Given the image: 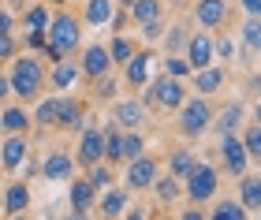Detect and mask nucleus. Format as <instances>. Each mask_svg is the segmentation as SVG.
Masks as SVG:
<instances>
[{"label":"nucleus","mask_w":261,"mask_h":220,"mask_svg":"<svg viewBox=\"0 0 261 220\" xmlns=\"http://www.w3.org/2000/svg\"><path fill=\"white\" fill-rule=\"evenodd\" d=\"M82 123H86V105L75 97H56V123L60 131H82Z\"/></svg>","instance_id":"nucleus-17"},{"label":"nucleus","mask_w":261,"mask_h":220,"mask_svg":"<svg viewBox=\"0 0 261 220\" xmlns=\"http://www.w3.org/2000/svg\"><path fill=\"white\" fill-rule=\"evenodd\" d=\"M11 97V86H8V71H0V105Z\"/></svg>","instance_id":"nucleus-48"},{"label":"nucleus","mask_w":261,"mask_h":220,"mask_svg":"<svg viewBox=\"0 0 261 220\" xmlns=\"http://www.w3.org/2000/svg\"><path fill=\"white\" fill-rule=\"evenodd\" d=\"M30 209V187H27V179H11L8 187H4V213H27Z\"/></svg>","instance_id":"nucleus-25"},{"label":"nucleus","mask_w":261,"mask_h":220,"mask_svg":"<svg viewBox=\"0 0 261 220\" xmlns=\"http://www.w3.org/2000/svg\"><path fill=\"white\" fill-rule=\"evenodd\" d=\"M93 82H97V97L101 101H112L116 97V78H112V71L101 75V78H93Z\"/></svg>","instance_id":"nucleus-41"},{"label":"nucleus","mask_w":261,"mask_h":220,"mask_svg":"<svg viewBox=\"0 0 261 220\" xmlns=\"http://www.w3.org/2000/svg\"><path fill=\"white\" fill-rule=\"evenodd\" d=\"M45 38H49V45H45V60H49V64L64 60V56H71V52H79L82 49V15H79V11H67V8H56L49 15Z\"/></svg>","instance_id":"nucleus-2"},{"label":"nucleus","mask_w":261,"mask_h":220,"mask_svg":"<svg viewBox=\"0 0 261 220\" xmlns=\"http://www.w3.org/2000/svg\"><path fill=\"white\" fill-rule=\"evenodd\" d=\"M45 60L34 52H15L8 60V86L11 97H19V105H34L45 94Z\"/></svg>","instance_id":"nucleus-1"},{"label":"nucleus","mask_w":261,"mask_h":220,"mask_svg":"<svg viewBox=\"0 0 261 220\" xmlns=\"http://www.w3.org/2000/svg\"><path fill=\"white\" fill-rule=\"evenodd\" d=\"M11 26H15V19H11V11L0 8V34H11Z\"/></svg>","instance_id":"nucleus-45"},{"label":"nucleus","mask_w":261,"mask_h":220,"mask_svg":"<svg viewBox=\"0 0 261 220\" xmlns=\"http://www.w3.org/2000/svg\"><path fill=\"white\" fill-rule=\"evenodd\" d=\"M146 94H142V105H146V112H175L183 105L187 97V78H172V75H157V78H149L146 86Z\"/></svg>","instance_id":"nucleus-3"},{"label":"nucleus","mask_w":261,"mask_h":220,"mask_svg":"<svg viewBox=\"0 0 261 220\" xmlns=\"http://www.w3.org/2000/svg\"><path fill=\"white\" fill-rule=\"evenodd\" d=\"M86 179H90V183H93L97 190H105V187H112V183H116L112 168L105 164V160H101V164H93V168H86Z\"/></svg>","instance_id":"nucleus-38"},{"label":"nucleus","mask_w":261,"mask_h":220,"mask_svg":"<svg viewBox=\"0 0 261 220\" xmlns=\"http://www.w3.org/2000/svg\"><path fill=\"white\" fill-rule=\"evenodd\" d=\"M15 52H19V38H11V34H0V64H8Z\"/></svg>","instance_id":"nucleus-42"},{"label":"nucleus","mask_w":261,"mask_h":220,"mask_svg":"<svg viewBox=\"0 0 261 220\" xmlns=\"http://www.w3.org/2000/svg\"><path fill=\"white\" fill-rule=\"evenodd\" d=\"M127 220H149V213H146V209H130Z\"/></svg>","instance_id":"nucleus-49"},{"label":"nucleus","mask_w":261,"mask_h":220,"mask_svg":"<svg viewBox=\"0 0 261 220\" xmlns=\"http://www.w3.org/2000/svg\"><path fill=\"white\" fill-rule=\"evenodd\" d=\"M45 4H49V8H67L71 0H45Z\"/></svg>","instance_id":"nucleus-51"},{"label":"nucleus","mask_w":261,"mask_h":220,"mask_svg":"<svg viewBox=\"0 0 261 220\" xmlns=\"http://www.w3.org/2000/svg\"><path fill=\"white\" fill-rule=\"evenodd\" d=\"M239 8L246 15H261V0H239Z\"/></svg>","instance_id":"nucleus-46"},{"label":"nucleus","mask_w":261,"mask_h":220,"mask_svg":"<svg viewBox=\"0 0 261 220\" xmlns=\"http://www.w3.org/2000/svg\"><path fill=\"white\" fill-rule=\"evenodd\" d=\"M157 168H161V160H157V157L138 153L135 160H127L123 187H127V190H149V187H153V179H157Z\"/></svg>","instance_id":"nucleus-9"},{"label":"nucleus","mask_w":261,"mask_h":220,"mask_svg":"<svg viewBox=\"0 0 261 220\" xmlns=\"http://www.w3.org/2000/svg\"><path fill=\"white\" fill-rule=\"evenodd\" d=\"M0 205H4V190H0Z\"/></svg>","instance_id":"nucleus-55"},{"label":"nucleus","mask_w":261,"mask_h":220,"mask_svg":"<svg viewBox=\"0 0 261 220\" xmlns=\"http://www.w3.org/2000/svg\"><path fill=\"white\" fill-rule=\"evenodd\" d=\"M239 131H243L239 142L246 149V157H250V164H257V160H261V120H250L246 127H239Z\"/></svg>","instance_id":"nucleus-31"},{"label":"nucleus","mask_w":261,"mask_h":220,"mask_svg":"<svg viewBox=\"0 0 261 220\" xmlns=\"http://www.w3.org/2000/svg\"><path fill=\"white\" fill-rule=\"evenodd\" d=\"M30 123L34 127H53L56 123V97H38L34 101V112H30Z\"/></svg>","instance_id":"nucleus-32"},{"label":"nucleus","mask_w":261,"mask_h":220,"mask_svg":"<svg viewBox=\"0 0 261 220\" xmlns=\"http://www.w3.org/2000/svg\"><path fill=\"white\" fill-rule=\"evenodd\" d=\"M30 112H27V105H4L0 108V131L4 134H27L30 131Z\"/></svg>","instance_id":"nucleus-23"},{"label":"nucleus","mask_w":261,"mask_h":220,"mask_svg":"<svg viewBox=\"0 0 261 220\" xmlns=\"http://www.w3.org/2000/svg\"><path fill=\"white\" fill-rule=\"evenodd\" d=\"M127 19L135 22V26H153V22H164V4L161 0H130L127 8Z\"/></svg>","instance_id":"nucleus-20"},{"label":"nucleus","mask_w":261,"mask_h":220,"mask_svg":"<svg viewBox=\"0 0 261 220\" xmlns=\"http://www.w3.org/2000/svg\"><path fill=\"white\" fill-rule=\"evenodd\" d=\"M15 4H19V0H15Z\"/></svg>","instance_id":"nucleus-58"},{"label":"nucleus","mask_w":261,"mask_h":220,"mask_svg":"<svg viewBox=\"0 0 261 220\" xmlns=\"http://www.w3.org/2000/svg\"><path fill=\"white\" fill-rule=\"evenodd\" d=\"M239 205L250 216H257V209H261V179H257V172H243L239 176Z\"/></svg>","instance_id":"nucleus-22"},{"label":"nucleus","mask_w":261,"mask_h":220,"mask_svg":"<svg viewBox=\"0 0 261 220\" xmlns=\"http://www.w3.org/2000/svg\"><path fill=\"white\" fill-rule=\"evenodd\" d=\"M164 75H172V78H187L191 75V64H187V56H164V67H161Z\"/></svg>","instance_id":"nucleus-40"},{"label":"nucleus","mask_w":261,"mask_h":220,"mask_svg":"<svg viewBox=\"0 0 261 220\" xmlns=\"http://www.w3.org/2000/svg\"><path fill=\"white\" fill-rule=\"evenodd\" d=\"M71 209H79V213H90L93 205H97V187L86 179V176H71Z\"/></svg>","instance_id":"nucleus-21"},{"label":"nucleus","mask_w":261,"mask_h":220,"mask_svg":"<svg viewBox=\"0 0 261 220\" xmlns=\"http://www.w3.org/2000/svg\"><path fill=\"white\" fill-rule=\"evenodd\" d=\"M45 45H49L45 30H27V49H34V52H45Z\"/></svg>","instance_id":"nucleus-43"},{"label":"nucleus","mask_w":261,"mask_h":220,"mask_svg":"<svg viewBox=\"0 0 261 220\" xmlns=\"http://www.w3.org/2000/svg\"><path fill=\"white\" fill-rule=\"evenodd\" d=\"M79 78H82V75H79V64L64 56V60H56L49 71H45V86H53L56 94H64V90H71Z\"/></svg>","instance_id":"nucleus-19"},{"label":"nucleus","mask_w":261,"mask_h":220,"mask_svg":"<svg viewBox=\"0 0 261 220\" xmlns=\"http://www.w3.org/2000/svg\"><path fill=\"white\" fill-rule=\"evenodd\" d=\"M164 26H168V19H164V22H153V26H142V38H146V41H157L161 34H164Z\"/></svg>","instance_id":"nucleus-44"},{"label":"nucleus","mask_w":261,"mask_h":220,"mask_svg":"<svg viewBox=\"0 0 261 220\" xmlns=\"http://www.w3.org/2000/svg\"><path fill=\"white\" fill-rule=\"evenodd\" d=\"M120 153H123V164H127V160H135L138 153H146V142H142V134H138V131H123Z\"/></svg>","instance_id":"nucleus-35"},{"label":"nucleus","mask_w":261,"mask_h":220,"mask_svg":"<svg viewBox=\"0 0 261 220\" xmlns=\"http://www.w3.org/2000/svg\"><path fill=\"white\" fill-rule=\"evenodd\" d=\"M146 105H142V97H120L112 105V123L120 127V131H138L142 123H146Z\"/></svg>","instance_id":"nucleus-14"},{"label":"nucleus","mask_w":261,"mask_h":220,"mask_svg":"<svg viewBox=\"0 0 261 220\" xmlns=\"http://www.w3.org/2000/svg\"><path fill=\"white\" fill-rule=\"evenodd\" d=\"M179 220H205V209H201V205H191V209H187Z\"/></svg>","instance_id":"nucleus-47"},{"label":"nucleus","mask_w":261,"mask_h":220,"mask_svg":"<svg viewBox=\"0 0 261 220\" xmlns=\"http://www.w3.org/2000/svg\"><path fill=\"white\" fill-rule=\"evenodd\" d=\"M243 45H246V52H257V45H261V22H257V15H246V22H243Z\"/></svg>","instance_id":"nucleus-37"},{"label":"nucleus","mask_w":261,"mask_h":220,"mask_svg":"<svg viewBox=\"0 0 261 220\" xmlns=\"http://www.w3.org/2000/svg\"><path fill=\"white\" fill-rule=\"evenodd\" d=\"M30 157V138L27 134H4L0 138V164H4V176H15V172L27 164Z\"/></svg>","instance_id":"nucleus-11"},{"label":"nucleus","mask_w":261,"mask_h":220,"mask_svg":"<svg viewBox=\"0 0 261 220\" xmlns=\"http://www.w3.org/2000/svg\"><path fill=\"white\" fill-rule=\"evenodd\" d=\"M194 160H198V157L191 153V149H175V153H168V176L183 183V179H187V172L194 168Z\"/></svg>","instance_id":"nucleus-33"},{"label":"nucleus","mask_w":261,"mask_h":220,"mask_svg":"<svg viewBox=\"0 0 261 220\" xmlns=\"http://www.w3.org/2000/svg\"><path fill=\"white\" fill-rule=\"evenodd\" d=\"M0 8H4V0H0Z\"/></svg>","instance_id":"nucleus-57"},{"label":"nucleus","mask_w":261,"mask_h":220,"mask_svg":"<svg viewBox=\"0 0 261 220\" xmlns=\"http://www.w3.org/2000/svg\"><path fill=\"white\" fill-rule=\"evenodd\" d=\"M243 116H246V105L243 101H228L220 112H213V123H209V131L213 134H239V127H243Z\"/></svg>","instance_id":"nucleus-16"},{"label":"nucleus","mask_w":261,"mask_h":220,"mask_svg":"<svg viewBox=\"0 0 261 220\" xmlns=\"http://www.w3.org/2000/svg\"><path fill=\"white\" fill-rule=\"evenodd\" d=\"M0 176H4V164H0Z\"/></svg>","instance_id":"nucleus-56"},{"label":"nucleus","mask_w":261,"mask_h":220,"mask_svg":"<svg viewBox=\"0 0 261 220\" xmlns=\"http://www.w3.org/2000/svg\"><path fill=\"white\" fill-rule=\"evenodd\" d=\"M75 168H93V164H101V157H105V134H101V127H82V134H79V146H75Z\"/></svg>","instance_id":"nucleus-7"},{"label":"nucleus","mask_w":261,"mask_h":220,"mask_svg":"<svg viewBox=\"0 0 261 220\" xmlns=\"http://www.w3.org/2000/svg\"><path fill=\"white\" fill-rule=\"evenodd\" d=\"M194 22L205 34H220L231 26V4L228 0H194Z\"/></svg>","instance_id":"nucleus-6"},{"label":"nucleus","mask_w":261,"mask_h":220,"mask_svg":"<svg viewBox=\"0 0 261 220\" xmlns=\"http://www.w3.org/2000/svg\"><path fill=\"white\" fill-rule=\"evenodd\" d=\"M172 4H175V8H183V4H191V0H172Z\"/></svg>","instance_id":"nucleus-54"},{"label":"nucleus","mask_w":261,"mask_h":220,"mask_svg":"<svg viewBox=\"0 0 261 220\" xmlns=\"http://www.w3.org/2000/svg\"><path fill=\"white\" fill-rule=\"evenodd\" d=\"M213 56H220V64H231V60H235V41H231L224 30L213 38Z\"/></svg>","instance_id":"nucleus-39"},{"label":"nucleus","mask_w":261,"mask_h":220,"mask_svg":"<svg viewBox=\"0 0 261 220\" xmlns=\"http://www.w3.org/2000/svg\"><path fill=\"white\" fill-rule=\"evenodd\" d=\"M105 49H109V56H112V67H123L130 56H135V38H127V34H112V41L105 45Z\"/></svg>","instance_id":"nucleus-30"},{"label":"nucleus","mask_w":261,"mask_h":220,"mask_svg":"<svg viewBox=\"0 0 261 220\" xmlns=\"http://www.w3.org/2000/svg\"><path fill=\"white\" fill-rule=\"evenodd\" d=\"M109 71H112L109 49H105L101 41H90L86 49H82V56H79V75L86 78V82H93V78H101V75H109Z\"/></svg>","instance_id":"nucleus-10"},{"label":"nucleus","mask_w":261,"mask_h":220,"mask_svg":"<svg viewBox=\"0 0 261 220\" xmlns=\"http://www.w3.org/2000/svg\"><path fill=\"white\" fill-rule=\"evenodd\" d=\"M187 38H191L187 22H172V26H164V56H183Z\"/></svg>","instance_id":"nucleus-29"},{"label":"nucleus","mask_w":261,"mask_h":220,"mask_svg":"<svg viewBox=\"0 0 261 220\" xmlns=\"http://www.w3.org/2000/svg\"><path fill=\"white\" fill-rule=\"evenodd\" d=\"M187 78H191L198 97H217L220 90L228 86V67L224 64H209V67H201V71H191Z\"/></svg>","instance_id":"nucleus-12"},{"label":"nucleus","mask_w":261,"mask_h":220,"mask_svg":"<svg viewBox=\"0 0 261 220\" xmlns=\"http://www.w3.org/2000/svg\"><path fill=\"white\" fill-rule=\"evenodd\" d=\"M127 187H116V183H112V187H105V198L97 202V213H101V220H116V216H120L123 209H127Z\"/></svg>","instance_id":"nucleus-24"},{"label":"nucleus","mask_w":261,"mask_h":220,"mask_svg":"<svg viewBox=\"0 0 261 220\" xmlns=\"http://www.w3.org/2000/svg\"><path fill=\"white\" fill-rule=\"evenodd\" d=\"M217 190H220V168L209 164V160H194V168L187 172V179H183L187 202L191 205H205V202L217 198Z\"/></svg>","instance_id":"nucleus-5"},{"label":"nucleus","mask_w":261,"mask_h":220,"mask_svg":"<svg viewBox=\"0 0 261 220\" xmlns=\"http://www.w3.org/2000/svg\"><path fill=\"white\" fill-rule=\"evenodd\" d=\"M67 220H90V213H79V209H71V216Z\"/></svg>","instance_id":"nucleus-50"},{"label":"nucleus","mask_w":261,"mask_h":220,"mask_svg":"<svg viewBox=\"0 0 261 220\" xmlns=\"http://www.w3.org/2000/svg\"><path fill=\"white\" fill-rule=\"evenodd\" d=\"M112 4H116V8H130V0H112Z\"/></svg>","instance_id":"nucleus-53"},{"label":"nucleus","mask_w":261,"mask_h":220,"mask_svg":"<svg viewBox=\"0 0 261 220\" xmlns=\"http://www.w3.org/2000/svg\"><path fill=\"white\" fill-rule=\"evenodd\" d=\"M213 97H187L179 108H175V131H179L187 142H194V138H205L209 134V123H213Z\"/></svg>","instance_id":"nucleus-4"},{"label":"nucleus","mask_w":261,"mask_h":220,"mask_svg":"<svg viewBox=\"0 0 261 220\" xmlns=\"http://www.w3.org/2000/svg\"><path fill=\"white\" fill-rule=\"evenodd\" d=\"M49 15H53L49 4H34L27 15H22V26H27V30H45V26H49Z\"/></svg>","instance_id":"nucleus-36"},{"label":"nucleus","mask_w":261,"mask_h":220,"mask_svg":"<svg viewBox=\"0 0 261 220\" xmlns=\"http://www.w3.org/2000/svg\"><path fill=\"white\" fill-rule=\"evenodd\" d=\"M8 220H30V216H27V213H11Z\"/></svg>","instance_id":"nucleus-52"},{"label":"nucleus","mask_w":261,"mask_h":220,"mask_svg":"<svg viewBox=\"0 0 261 220\" xmlns=\"http://www.w3.org/2000/svg\"><path fill=\"white\" fill-rule=\"evenodd\" d=\"M220 168L228 172V176H235V179H239L243 172H250V157H246L239 134H224L220 138Z\"/></svg>","instance_id":"nucleus-13"},{"label":"nucleus","mask_w":261,"mask_h":220,"mask_svg":"<svg viewBox=\"0 0 261 220\" xmlns=\"http://www.w3.org/2000/svg\"><path fill=\"white\" fill-rule=\"evenodd\" d=\"M38 172H41L45 179H53V183H64V179L75 176V157L64 153V149H53V153L41 160V168H38Z\"/></svg>","instance_id":"nucleus-18"},{"label":"nucleus","mask_w":261,"mask_h":220,"mask_svg":"<svg viewBox=\"0 0 261 220\" xmlns=\"http://www.w3.org/2000/svg\"><path fill=\"white\" fill-rule=\"evenodd\" d=\"M149 78H153V49H149V45H146V49L138 45L135 56H130V60L123 64V86L138 94V90L146 86Z\"/></svg>","instance_id":"nucleus-8"},{"label":"nucleus","mask_w":261,"mask_h":220,"mask_svg":"<svg viewBox=\"0 0 261 220\" xmlns=\"http://www.w3.org/2000/svg\"><path fill=\"white\" fill-rule=\"evenodd\" d=\"M183 56H187V64H191V71H201V67H209L213 60H217V56H213V34H205V30H191Z\"/></svg>","instance_id":"nucleus-15"},{"label":"nucleus","mask_w":261,"mask_h":220,"mask_svg":"<svg viewBox=\"0 0 261 220\" xmlns=\"http://www.w3.org/2000/svg\"><path fill=\"white\" fill-rule=\"evenodd\" d=\"M112 15H116L112 0H86V8H82V22L86 26H109Z\"/></svg>","instance_id":"nucleus-26"},{"label":"nucleus","mask_w":261,"mask_h":220,"mask_svg":"<svg viewBox=\"0 0 261 220\" xmlns=\"http://www.w3.org/2000/svg\"><path fill=\"white\" fill-rule=\"evenodd\" d=\"M205 220H250V213L235 198H213V209L205 213Z\"/></svg>","instance_id":"nucleus-27"},{"label":"nucleus","mask_w":261,"mask_h":220,"mask_svg":"<svg viewBox=\"0 0 261 220\" xmlns=\"http://www.w3.org/2000/svg\"><path fill=\"white\" fill-rule=\"evenodd\" d=\"M101 134H105V164H123V153H120V142H123V131L116 127L112 120L101 127Z\"/></svg>","instance_id":"nucleus-28"},{"label":"nucleus","mask_w":261,"mask_h":220,"mask_svg":"<svg viewBox=\"0 0 261 220\" xmlns=\"http://www.w3.org/2000/svg\"><path fill=\"white\" fill-rule=\"evenodd\" d=\"M149 190H157V202H161V205H172V202L183 194V183H179V179H172V176H164V179L157 176Z\"/></svg>","instance_id":"nucleus-34"}]
</instances>
